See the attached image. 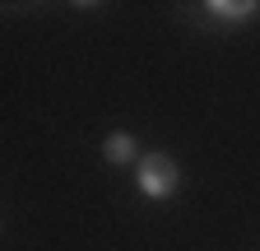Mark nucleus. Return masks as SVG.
I'll use <instances>...</instances> for the list:
<instances>
[{
  "label": "nucleus",
  "instance_id": "3",
  "mask_svg": "<svg viewBox=\"0 0 260 251\" xmlns=\"http://www.w3.org/2000/svg\"><path fill=\"white\" fill-rule=\"evenodd\" d=\"M205 10H209V14H218V19H228V23H246L251 14H260L255 0H209Z\"/></svg>",
  "mask_w": 260,
  "mask_h": 251
},
{
  "label": "nucleus",
  "instance_id": "2",
  "mask_svg": "<svg viewBox=\"0 0 260 251\" xmlns=\"http://www.w3.org/2000/svg\"><path fill=\"white\" fill-rule=\"evenodd\" d=\"M103 159L116 163V168H121V163H140V149H135V140H130L125 131H112V135L103 140Z\"/></svg>",
  "mask_w": 260,
  "mask_h": 251
},
{
  "label": "nucleus",
  "instance_id": "1",
  "mask_svg": "<svg viewBox=\"0 0 260 251\" xmlns=\"http://www.w3.org/2000/svg\"><path fill=\"white\" fill-rule=\"evenodd\" d=\"M135 186H140L149 200H168V196H177V186H181V168H177V159H168V153H144L140 168H135Z\"/></svg>",
  "mask_w": 260,
  "mask_h": 251
}]
</instances>
